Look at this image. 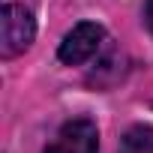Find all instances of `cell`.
Instances as JSON below:
<instances>
[{
    "label": "cell",
    "mask_w": 153,
    "mask_h": 153,
    "mask_svg": "<svg viewBox=\"0 0 153 153\" xmlns=\"http://www.w3.org/2000/svg\"><path fill=\"white\" fill-rule=\"evenodd\" d=\"M33 36H36V21L24 6L6 3L0 9V54L3 57H18L21 51H27Z\"/></svg>",
    "instance_id": "cell-1"
},
{
    "label": "cell",
    "mask_w": 153,
    "mask_h": 153,
    "mask_svg": "<svg viewBox=\"0 0 153 153\" xmlns=\"http://www.w3.org/2000/svg\"><path fill=\"white\" fill-rule=\"evenodd\" d=\"M99 150V132L90 120L78 117L63 123V129L57 132V138L48 144L45 153H96Z\"/></svg>",
    "instance_id": "cell-3"
},
{
    "label": "cell",
    "mask_w": 153,
    "mask_h": 153,
    "mask_svg": "<svg viewBox=\"0 0 153 153\" xmlns=\"http://www.w3.org/2000/svg\"><path fill=\"white\" fill-rule=\"evenodd\" d=\"M102 39H105L102 24H96V21H81V24H75V27L63 36V42H60V48H57V57H60L63 63L78 66V63L90 60V57L99 51Z\"/></svg>",
    "instance_id": "cell-2"
},
{
    "label": "cell",
    "mask_w": 153,
    "mask_h": 153,
    "mask_svg": "<svg viewBox=\"0 0 153 153\" xmlns=\"http://www.w3.org/2000/svg\"><path fill=\"white\" fill-rule=\"evenodd\" d=\"M120 153H153V126H132L120 141Z\"/></svg>",
    "instance_id": "cell-4"
},
{
    "label": "cell",
    "mask_w": 153,
    "mask_h": 153,
    "mask_svg": "<svg viewBox=\"0 0 153 153\" xmlns=\"http://www.w3.org/2000/svg\"><path fill=\"white\" fill-rule=\"evenodd\" d=\"M144 24H147V30L153 33V0H147V6H144Z\"/></svg>",
    "instance_id": "cell-5"
}]
</instances>
